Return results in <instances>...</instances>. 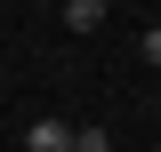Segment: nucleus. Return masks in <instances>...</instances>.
I'll list each match as a JSON object with an SVG mask.
<instances>
[{"label":"nucleus","instance_id":"obj_1","mask_svg":"<svg viewBox=\"0 0 161 152\" xmlns=\"http://www.w3.org/2000/svg\"><path fill=\"white\" fill-rule=\"evenodd\" d=\"M24 152H73V128H64L57 112H40L32 128H24Z\"/></svg>","mask_w":161,"mask_h":152},{"label":"nucleus","instance_id":"obj_2","mask_svg":"<svg viewBox=\"0 0 161 152\" xmlns=\"http://www.w3.org/2000/svg\"><path fill=\"white\" fill-rule=\"evenodd\" d=\"M105 16H113L105 0H64V32H97Z\"/></svg>","mask_w":161,"mask_h":152},{"label":"nucleus","instance_id":"obj_3","mask_svg":"<svg viewBox=\"0 0 161 152\" xmlns=\"http://www.w3.org/2000/svg\"><path fill=\"white\" fill-rule=\"evenodd\" d=\"M73 152H113V136L105 128H73Z\"/></svg>","mask_w":161,"mask_h":152},{"label":"nucleus","instance_id":"obj_4","mask_svg":"<svg viewBox=\"0 0 161 152\" xmlns=\"http://www.w3.org/2000/svg\"><path fill=\"white\" fill-rule=\"evenodd\" d=\"M137 56H145V64L161 72V24H153V32H137Z\"/></svg>","mask_w":161,"mask_h":152},{"label":"nucleus","instance_id":"obj_5","mask_svg":"<svg viewBox=\"0 0 161 152\" xmlns=\"http://www.w3.org/2000/svg\"><path fill=\"white\" fill-rule=\"evenodd\" d=\"M105 8H121V0H105Z\"/></svg>","mask_w":161,"mask_h":152},{"label":"nucleus","instance_id":"obj_6","mask_svg":"<svg viewBox=\"0 0 161 152\" xmlns=\"http://www.w3.org/2000/svg\"><path fill=\"white\" fill-rule=\"evenodd\" d=\"M153 152H161V144H153Z\"/></svg>","mask_w":161,"mask_h":152}]
</instances>
